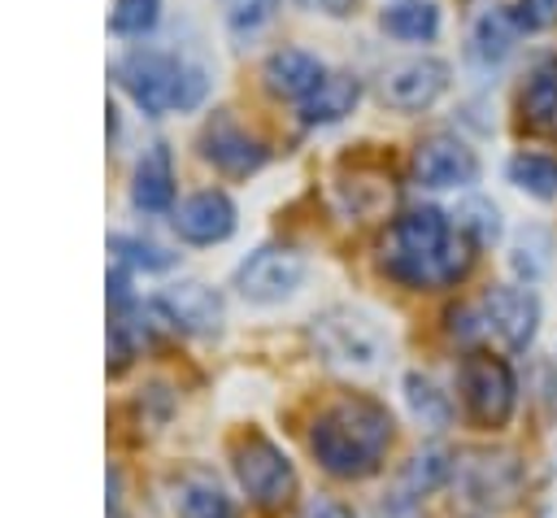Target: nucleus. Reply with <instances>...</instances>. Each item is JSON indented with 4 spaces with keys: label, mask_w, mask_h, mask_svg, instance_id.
I'll use <instances>...</instances> for the list:
<instances>
[{
    "label": "nucleus",
    "mask_w": 557,
    "mask_h": 518,
    "mask_svg": "<svg viewBox=\"0 0 557 518\" xmlns=\"http://www.w3.org/2000/svg\"><path fill=\"white\" fill-rule=\"evenodd\" d=\"M379 261L405 287H453L470 274L474 239L461 226H453L435 205H422L387 226Z\"/></svg>",
    "instance_id": "1"
},
{
    "label": "nucleus",
    "mask_w": 557,
    "mask_h": 518,
    "mask_svg": "<svg viewBox=\"0 0 557 518\" xmlns=\"http://www.w3.org/2000/svg\"><path fill=\"white\" fill-rule=\"evenodd\" d=\"M318 466L335 479H366L392 448V414L370 396H344L326 405L309 427Z\"/></svg>",
    "instance_id": "2"
},
{
    "label": "nucleus",
    "mask_w": 557,
    "mask_h": 518,
    "mask_svg": "<svg viewBox=\"0 0 557 518\" xmlns=\"http://www.w3.org/2000/svg\"><path fill=\"white\" fill-rule=\"evenodd\" d=\"M117 83L126 87V96L144 109V113H165V109H191L205 96V74L183 65L170 52L157 48H135L113 65Z\"/></svg>",
    "instance_id": "3"
},
{
    "label": "nucleus",
    "mask_w": 557,
    "mask_h": 518,
    "mask_svg": "<svg viewBox=\"0 0 557 518\" xmlns=\"http://www.w3.org/2000/svg\"><path fill=\"white\" fill-rule=\"evenodd\" d=\"M231 466H235V479H239L244 496L257 509H283L296 496V470H292L287 453L274 440L257 435V431H248V435L235 440Z\"/></svg>",
    "instance_id": "4"
},
{
    "label": "nucleus",
    "mask_w": 557,
    "mask_h": 518,
    "mask_svg": "<svg viewBox=\"0 0 557 518\" xmlns=\"http://www.w3.org/2000/svg\"><path fill=\"white\" fill-rule=\"evenodd\" d=\"M313 344L331 366L344 370H374L387 357V331L357 309H331L313 322Z\"/></svg>",
    "instance_id": "5"
},
{
    "label": "nucleus",
    "mask_w": 557,
    "mask_h": 518,
    "mask_svg": "<svg viewBox=\"0 0 557 518\" xmlns=\"http://www.w3.org/2000/svg\"><path fill=\"white\" fill-rule=\"evenodd\" d=\"M457 383H461V405L470 414L474 427H505L513 405H518V383H513V370L492 357V353H466L461 357V370H457Z\"/></svg>",
    "instance_id": "6"
},
{
    "label": "nucleus",
    "mask_w": 557,
    "mask_h": 518,
    "mask_svg": "<svg viewBox=\"0 0 557 518\" xmlns=\"http://www.w3.org/2000/svg\"><path fill=\"white\" fill-rule=\"evenodd\" d=\"M300 279H305V257L292 248H257L235 270V287L252 305H274L283 296H292L300 287Z\"/></svg>",
    "instance_id": "7"
},
{
    "label": "nucleus",
    "mask_w": 557,
    "mask_h": 518,
    "mask_svg": "<svg viewBox=\"0 0 557 518\" xmlns=\"http://www.w3.org/2000/svg\"><path fill=\"white\" fill-rule=\"evenodd\" d=\"M448 87V61L440 57H409V61H396L383 70L379 78V96L383 104L400 109V113H418L426 104H435Z\"/></svg>",
    "instance_id": "8"
},
{
    "label": "nucleus",
    "mask_w": 557,
    "mask_h": 518,
    "mask_svg": "<svg viewBox=\"0 0 557 518\" xmlns=\"http://www.w3.org/2000/svg\"><path fill=\"white\" fill-rule=\"evenodd\" d=\"M413 178L431 192H448V187H470L479 178V157L470 144H461L457 135H426L413 148Z\"/></svg>",
    "instance_id": "9"
},
{
    "label": "nucleus",
    "mask_w": 557,
    "mask_h": 518,
    "mask_svg": "<svg viewBox=\"0 0 557 518\" xmlns=\"http://www.w3.org/2000/svg\"><path fill=\"white\" fill-rule=\"evenodd\" d=\"M483 322H487V331H492L509 353H522V348L535 340L540 300H535L531 287L496 283V287H487V296H483Z\"/></svg>",
    "instance_id": "10"
},
{
    "label": "nucleus",
    "mask_w": 557,
    "mask_h": 518,
    "mask_svg": "<svg viewBox=\"0 0 557 518\" xmlns=\"http://www.w3.org/2000/svg\"><path fill=\"white\" fill-rule=\"evenodd\" d=\"M200 157L213 161L222 174L244 178V174L261 170L270 152H265V144H261L257 135H248V131L235 126L231 118H213V122L205 126V135H200Z\"/></svg>",
    "instance_id": "11"
},
{
    "label": "nucleus",
    "mask_w": 557,
    "mask_h": 518,
    "mask_svg": "<svg viewBox=\"0 0 557 518\" xmlns=\"http://www.w3.org/2000/svg\"><path fill=\"white\" fill-rule=\"evenodd\" d=\"M174 231L187 239V244H222L231 231H235V205L226 192L218 187H205V192H191L178 209H174Z\"/></svg>",
    "instance_id": "12"
},
{
    "label": "nucleus",
    "mask_w": 557,
    "mask_h": 518,
    "mask_svg": "<svg viewBox=\"0 0 557 518\" xmlns=\"http://www.w3.org/2000/svg\"><path fill=\"white\" fill-rule=\"evenodd\" d=\"M261 78H265V87H270L274 96H283V100H305V96L326 78V70H322V61H318L313 52H305V48H278V52L265 57Z\"/></svg>",
    "instance_id": "13"
},
{
    "label": "nucleus",
    "mask_w": 557,
    "mask_h": 518,
    "mask_svg": "<svg viewBox=\"0 0 557 518\" xmlns=\"http://www.w3.org/2000/svg\"><path fill=\"white\" fill-rule=\"evenodd\" d=\"M161 309L170 313L174 326L196 331V335H213L222 326V300L205 283H174V287H165Z\"/></svg>",
    "instance_id": "14"
},
{
    "label": "nucleus",
    "mask_w": 557,
    "mask_h": 518,
    "mask_svg": "<svg viewBox=\"0 0 557 518\" xmlns=\"http://www.w3.org/2000/svg\"><path fill=\"white\" fill-rule=\"evenodd\" d=\"M361 100V83L352 74H326L305 100H300V122L305 126H326V122H339L357 109Z\"/></svg>",
    "instance_id": "15"
},
{
    "label": "nucleus",
    "mask_w": 557,
    "mask_h": 518,
    "mask_svg": "<svg viewBox=\"0 0 557 518\" xmlns=\"http://www.w3.org/2000/svg\"><path fill=\"white\" fill-rule=\"evenodd\" d=\"M518 113L531 131H557V57H544L531 65L518 96Z\"/></svg>",
    "instance_id": "16"
},
{
    "label": "nucleus",
    "mask_w": 557,
    "mask_h": 518,
    "mask_svg": "<svg viewBox=\"0 0 557 518\" xmlns=\"http://www.w3.org/2000/svg\"><path fill=\"white\" fill-rule=\"evenodd\" d=\"M174 514L178 518H235V505L213 474L187 470L174 488Z\"/></svg>",
    "instance_id": "17"
},
{
    "label": "nucleus",
    "mask_w": 557,
    "mask_h": 518,
    "mask_svg": "<svg viewBox=\"0 0 557 518\" xmlns=\"http://www.w3.org/2000/svg\"><path fill=\"white\" fill-rule=\"evenodd\" d=\"M131 200L144 213H161L174 205V165L170 152L157 144L139 165H135V183H131Z\"/></svg>",
    "instance_id": "18"
},
{
    "label": "nucleus",
    "mask_w": 557,
    "mask_h": 518,
    "mask_svg": "<svg viewBox=\"0 0 557 518\" xmlns=\"http://www.w3.org/2000/svg\"><path fill=\"white\" fill-rule=\"evenodd\" d=\"M383 30L387 35H396V39H435V30H440V9L431 4V0H396V4H387L383 9Z\"/></svg>",
    "instance_id": "19"
},
{
    "label": "nucleus",
    "mask_w": 557,
    "mask_h": 518,
    "mask_svg": "<svg viewBox=\"0 0 557 518\" xmlns=\"http://www.w3.org/2000/svg\"><path fill=\"white\" fill-rule=\"evenodd\" d=\"M509 183L522 187L527 196L553 200L557 196V161L544 152H518V157H509Z\"/></svg>",
    "instance_id": "20"
},
{
    "label": "nucleus",
    "mask_w": 557,
    "mask_h": 518,
    "mask_svg": "<svg viewBox=\"0 0 557 518\" xmlns=\"http://www.w3.org/2000/svg\"><path fill=\"white\" fill-rule=\"evenodd\" d=\"M513 13H500V9H492V13H483L479 22H474V30H470V52L479 57V61H500V57H509V48H513Z\"/></svg>",
    "instance_id": "21"
},
{
    "label": "nucleus",
    "mask_w": 557,
    "mask_h": 518,
    "mask_svg": "<svg viewBox=\"0 0 557 518\" xmlns=\"http://www.w3.org/2000/svg\"><path fill=\"white\" fill-rule=\"evenodd\" d=\"M405 396H409V409H413V418H418L422 427H431V431H444V427H448L453 405H448V396H444L431 379L409 374V379H405Z\"/></svg>",
    "instance_id": "22"
},
{
    "label": "nucleus",
    "mask_w": 557,
    "mask_h": 518,
    "mask_svg": "<svg viewBox=\"0 0 557 518\" xmlns=\"http://www.w3.org/2000/svg\"><path fill=\"white\" fill-rule=\"evenodd\" d=\"M278 4H283V0H222V17H226V26H231L235 35H252V30H261L265 22H274Z\"/></svg>",
    "instance_id": "23"
},
{
    "label": "nucleus",
    "mask_w": 557,
    "mask_h": 518,
    "mask_svg": "<svg viewBox=\"0 0 557 518\" xmlns=\"http://www.w3.org/2000/svg\"><path fill=\"white\" fill-rule=\"evenodd\" d=\"M548 248H553V244H548V235H544L540 226H527V231L518 235V244H513V257H509V261H513V270H518V274L540 279V274L548 270Z\"/></svg>",
    "instance_id": "24"
},
{
    "label": "nucleus",
    "mask_w": 557,
    "mask_h": 518,
    "mask_svg": "<svg viewBox=\"0 0 557 518\" xmlns=\"http://www.w3.org/2000/svg\"><path fill=\"white\" fill-rule=\"evenodd\" d=\"M448 461H444V453L440 448H426V453H418L413 461H409V470H405V492H413V496H422V492H431V488H440L444 479H448Z\"/></svg>",
    "instance_id": "25"
},
{
    "label": "nucleus",
    "mask_w": 557,
    "mask_h": 518,
    "mask_svg": "<svg viewBox=\"0 0 557 518\" xmlns=\"http://www.w3.org/2000/svg\"><path fill=\"white\" fill-rule=\"evenodd\" d=\"M457 226H461L474 244H492V239L500 235V213H496V205H487V200H466L461 213H457Z\"/></svg>",
    "instance_id": "26"
},
{
    "label": "nucleus",
    "mask_w": 557,
    "mask_h": 518,
    "mask_svg": "<svg viewBox=\"0 0 557 518\" xmlns=\"http://www.w3.org/2000/svg\"><path fill=\"white\" fill-rule=\"evenodd\" d=\"M157 9H161V0H117L109 13V26L117 35H144V30H152Z\"/></svg>",
    "instance_id": "27"
},
{
    "label": "nucleus",
    "mask_w": 557,
    "mask_h": 518,
    "mask_svg": "<svg viewBox=\"0 0 557 518\" xmlns=\"http://www.w3.org/2000/svg\"><path fill=\"white\" fill-rule=\"evenodd\" d=\"M109 248H113L122 261L144 266V270H165V266L174 261L165 248H157V244H148V239H131V235H113V239H109Z\"/></svg>",
    "instance_id": "28"
},
{
    "label": "nucleus",
    "mask_w": 557,
    "mask_h": 518,
    "mask_svg": "<svg viewBox=\"0 0 557 518\" xmlns=\"http://www.w3.org/2000/svg\"><path fill=\"white\" fill-rule=\"evenodd\" d=\"M557 22V0H518L513 4V26L518 30H544Z\"/></svg>",
    "instance_id": "29"
},
{
    "label": "nucleus",
    "mask_w": 557,
    "mask_h": 518,
    "mask_svg": "<svg viewBox=\"0 0 557 518\" xmlns=\"http://www.w3.org/2000/svg\"><path fill=\"white\" fill-rule=\"evenodd\" d=\"M296 4L309 13H326V17H344L352 9V0H296Z\"/></svg>",
    "instance_id": "30"
},
{
    "label": "nucleus",
    "mask_w": 557,
    "mask_h": 518,
    "mask_svg": "<svg viewBox=\"0 0 557 518\" xmlns=\"http://www.w3.org/2000/svg\"><path fill=\"white\" fill-rule=\"evenodd\" d=\"M305 518H352V514H348V505H339V501H313V505L305 509Z\"/></svg>",
    "instance_id": "31"
}]
</instances>
